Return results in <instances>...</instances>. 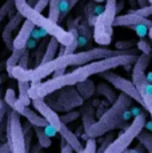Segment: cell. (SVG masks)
<instances>
[{"instance_id": "1", "label": "cell", "mask_w": 152, "mask_h": 153, "mask_svg": "<svg viewBox=\"0 0 152 153\" xmlns=\"http://www.w3.org/2000/svg\"><path fill=\"white\" fill-rule=\"evenodd\" d=\"M132 97L127 93H120L113 104L99 117V120L95 123L91 129L87 132L88 137H101L104 134L110 133L111 131L116 128H120L123 123L130 116V108L132 107Z\"/></svg>"}, {"instance_id": "2", "label": "cell", "mask_w": 152, "mask_h": 153, "mask_svg": "<svg viewBox=\"0 0 152 153\" xmlns=\"http://www.w3.org/2000/svg\"><path fill=\"white\" fill-rule=\"evenodd\" d=\"M15 8L17 10V12L24 16V19L31 20L36 27H39L40 29H44L48 35L56 37L61 45H69L74 42L75 28H71L69 31L63 29L59 25V23H55L52 19L42 15L40 11L35 10L34 5H31L28 3V0H15Z\"/></svg>"}, {"instance_id": "3", "label": "cell", "mask_w": 152, "mask_h": 153, "mask_svg": "<svg viewBox=\"0 0 152 153\" xmlns=\"http://www.w3.org/2000/svg\"><path fill=\"white\" fill-rule=\"evenodd\" d=\"M89 77V73L87 72L86 65H79L76 69H74L71 73H64L59 77H52L51 80H47L44 83L42 81H34L30 87V96L31 99H39L51 95L64 87L69 85H76L80 81L86 80Z\"/></svg>"}, {"instance_id": "4", "label": "cell", "mask_w": 152, "mask_h": 153, "mask_svg": "<svg viewBox=\"0 0 152 153\" xmlns=\"http://www.w3.org/2000/svg\"><path fill=\"white\" fill-rule=\"evenodd\" d=\"M74 64V53L71 55H63L57 56L54 60L47 61V63H40L39 65H36L34 69L28 68H22V67L16 65L12 69L10 76H12L16 80H27V81H42L43 79H45L47 76H49L51 73H54L56 69L59 68H67V67Z\"/></svg>"}, {"instance_id": "5", "label": "cell", "mask_w": 152, "mask_h": 153, "mask_svg": "<svg viewBox=\"0 0 152 153\" xmlns=\"http://www.w3.org/2000/svg\"><path fill=\"white\" fill-rule=\"evenodd\" d=\"M118 13V0H106L104 11L96 17L93 40L99 45H108L112 42V27Z\"/></svg>"}, {"instance_id": "6", "label": "cell", "mask_w": 152, "mask_h": 153, "mask_svg": "<svg viewBox=\"0 0 152 153\" xmlns=\"http://www.w3.org/2000/svg\"><path fill=\"white\" fill-rule=\"evenodd\" d=\"M147 117L145 113H139L136 114V117L133 119V121L131 123V125L125 129L124 132H121L118 136V139H115L112 143L110 144V146L106 149V153H123L125 152V149H128V146L132 144V141L137 139V136L140 134V132L144 129Z\"/></svg>"}, {"instance_id": "7", "label": "cell", "mask_w": 152, "mask_h": 153, "mask_svg": "<svg viewBox=\"0 0 152 153\" xmlns=\"http://www.w3.org/2000/svg\"><path fill=\"white\" fill-rule=\"evenodd\" d=\"M49 97L47 102L49 107H52L56 112H68L72 111V108L81 107L84 102V99L77 92V89H72V85L64 87L56 92L48 95Z\"/></svg>"}, {"instance_id": "8", "label": "cell", "mask_w": 152, "mask_h": 153, "mask_svg": "<svg viewBox=\"0 0 152 153\" xmlns=\"http://www.w3.org/2000/svg\"><path fill=\"white\" fill-rule=\"evenodd\" d=\"M7 137L8 143L11 144L13 153H25V134L24 128L20 123V114L15 109L11 108L8 112V120H7Z\"/></svg>"}, {"instance_id": "9", "label": "cell", "mask_w": 152, "mask_h": 153, "mask_svg": "<svg viewBox=\"0 0 152 153\" xmlns=\"http://www.w3.org/2000/svg\"><path fill=\"white\" fill-rule=\"evenodd\" d=\"M136 53H121V55H115L110 56L106 59H100V60L91 61L88 64H84L87 68V72L89 76L92 75H99V73L104 72V71H111L118 67H124L127 64H133L137 60Z\"/></svg>"}, {"instance_id": "10", "label": "cell", "mask_w": 152, "mask_h": 153, "mask_svg": "<svg viewBox=\"0 0 152 153\" xmlns=\"http://www.w3.org/2000/svg\"><path fill=\"white\" fill-rule=\"evenodd\" d=\"M99 75H100L101 79H104L106 81H108L113 88L119 89L123 93H127V95L131 96L136 102H139L142 107H144V100H143L142 93L139 92V89H137V87L133 84L132 80H128V79L123 77V76L118 75V73L112 72V69L104 71V72L99 73Z\"/></svg>"}, {"instance_id": "11", "label": "cell", "mask_w": 152, "mask_h": 153, "mask_svg": "<svg viewBox=\"0 0 152 153\" xmlns=\"http://www.w3.org/2000/svg\"><path fill=\"white\" fill-rule=\"evenodd\" d=\"M32 104H34L35 109L39 112L47 121L49 123V125H52L57 132H59V129L61 128V125H63L64 123L61 121L60 116L56 113V111H55L52 107H49V104L47 101H44L43 97L32 99Z\"/></svg>"}, {"instance_id": "12", "label": "cell", "mask_w": 152, "mask_h": 153, "mask_svg": "<svg viewBox=\"0 0 152 153\" xmlns=\"http://www.w3.org/2000/svg\"><path fill=\"white\" fill-rule=\"evenodd\" d=\"M133 25H145L150 29L152 27V22L148 17L136 13L135 11H130L125 15H119L113 22V27H133Z\"/></svg>"}, {"instance_id": "13", "label": "cell", "mask_w": 152, "mask_h": 153, "mask_svg": "<svg viewBox=\"0 0 152 153\" xmlns=\"http://www.w3.org/2000/svg\"><path fill=\"white\" fill-rule=\"evenodd\" d=\"M12 109H15L17 113L20 114V116L25 117V119H27V121H30L34 126H44V128H45V126L49 124V123L47 121L42 114H40V113L37 114L36 111L31 109L30 105H24L19 99H17V101L15 102V105H13Z\"/></svg>"}, {"instance_id": "14", "label": "cell", "mask_w": 152, "mask_h": 153, "mask_svg": "<svg viewBox=\"0 0 152 153\" xmlns=\"http://www.w3.org/2000/svg\"><path fill=\"white\" fill-rule=\"evenodd\" d=\"M35 27H36V25H35L31 20H28V19L24 20L19 33H17L15 36V39L12 40V51L13 49H25L27 48V44L31 39V35L34 33Z\"/></svg>"}, {"instance_id": "15", "label": "cell", "mask_w": 152, "mask_h": 153, "mask_svg": "<svg viewBox=\"0 0 152 153\" xmlns=\"http://www.w3.org/2000/svg\"><path fill=\"white\" fill-rule=\"evenodd\" d=\"M24 19V16H23L22 13L17 12L16 16H12L11 17V20L7 23V25L4 27L3 29V33H1V37H3V42H4L5 47H7L8 49H12V42H11V35H12L13 29H16L19 27L20 22Z\"/></svg>"}, {"instance_id": "16", "label": "cell", "mask_w": 152, "mask_h": 153, "mask_svg": "<svg viewBox=\"0 0 152 153\" xmlns=\"http://www.w3.org/2000/svg\"><path fill=\"white\" fill-rule=\"evenodd\" d=\"M57 133H60V136L63 137V139H66L67 143H68L69 145H72V148L75 149V152L81 153L84 151V148H83V145H81L80 140H79L77 134L74 133V132H72L71 129L67 126V124L61 125V128L59 129V132H57Z\"/></svg>"}, {"instance_id": "17", "label": "cell", "mask_w": 152, "mask_h": 153, "mask_svg": "<svg viewBox=\"0 0 152 153\" xmlns=\"http://www.w3.org/2000/svg\"><path fill=\"white\" fill-rule=\"evenodd\" d=\"M95 108H93V104L91 102H86L83 104L81 107V111H80V114H81V120H83V128H84V132H88L91 129V126L96 123L95 120Z\"/></svg>"}, {"instance_id": "18", "label": "cell", "mask_w": 152, "mask_h": 153, "mask_svg": "<svg viewBox=\"0 0 152 153\" xmlns=\"http://www.w3.org/2000/svg\"><path fill=\"white\" fill-rule=\"evenodd\" d=\"M60 43L56 37L51 36V39L48 40L47 43V47H45V52L43 55V59H42V63H47V61H51L55 59L56 56V52H57V48H59Z\"/></svg>"}, {"instance_id": "19", "label": "cell", "mask_w": 152, "mask_h": 153, "mask_svg": "<svg viewBox=\"0 0 152 153\" xmlns=\"http://www.w3.org/2000/svg\"><path fill=\"white\" fill-rule=\"evenodd\" d=\"M76 89H77V92L80 93L81 97L84 100H88V99H91L93 96V93H95V84H93L91 80L86 79V80L76 84Z\"/></svg>"}, {"instance_id": "20", "label": "cell", "mask_w": 152, "mask_h": 153, "mask_svg": "<svg viewBox=\"0 0 152 153\" xmlns=\"http://www.w3.org/2000/svg\"><path fill=\"white\" fill-rule=\"evenodd\" d=\"M17 87H19V100L24 105H30V102L32 101V99H31V96H30L31 81L17 80Z\"/></svg>"}, {"instance_id": "21", "label": "cell", "mask_w": 152, "mask_h": 153, "mask_svg": "<svg viewBox=\"0 0 152 153\" xmlns=\"http://www.w3.org/2000/svg\"><path fill=\"white\" fill-rule=\"evenodd\" d=\"M96 93H98V95L104 96V97L107 99V101L110 102V104H113V102L116 101V99H118V95H116L115 89H113L111 85H108V84H106V83H100V84L98 85Z\"/></svg>"}, {"instance_id": "22", "label": "cell", "mask_w": 152, "mask_h": 153, "mask_svg": "<svg viewBox=\"0 0 152 153\" xmlns=\"http://www.w3.org/2000/svg\"><path fill=\"white\" fill-rule=\"evenodd\" d=\"M139 92L142 93L143 100H144V108L148 111L152 119V83H148L145 87L140 88Z\"/></svg>"}, {"instance_id": "23", "label": "cell", "mask_w": 152, "mask_h": 153, "mask_svg": "<svg viewBox=\"0 0 152 153\" xmlns=\"http://www.w3.org/2000/svg\"><path fill=\"white\" fill-rule=\"evenodd\" d=\"M34 132L37 137V141L42 145V148H49L52 145L51 137L48 136V133L45 132L44 126H34Z\"/></svg>"}, {"instance_id": "24", "label": "cell", "mask_w": 152, "mask_h": 153, "mask_svg": "<svg viewBox=\"0 0 152 153\" xmlns=\"http://www.w3.org/2000/svg\"><path fill=\"white\" fill-rule=\"evenodd\" d=\"M27 49V48H25ZM25 49H13L12 53H11V56L8 57L7 63H5V69H7V72L11 75V72H12V69L15 68V67L19 64V60L20 57H22V55L24 53Z\"/></svg>"}, {"instance_id": "25", "label": "cell", "mask_w": 152, "mask_h": 153, "mask_svg": "<svg viewBox=\"0 0 152 153\" xmlns=\"http://www.w3.org/2000/svg\"><path fill=\"white\" fill-rule=\"evenodd\" d=\"M60 3L61 0H49V11H48V17L52 19L55 23L60 22Z\"/></svg>"}, {"instance_id": "26", "label": "cell", "mask_w": 152, "mask_h": 153, "mask_svg": "<svg viewBox=\"0 0 152 153\" xmlns=\"http://www.w3.org/2000/svg\"><path fill=\"white\" fill-rule=\"evenodd\" d=\"M137 140H139L140 144H143V145L145 146L147 152L152 153V133H151V132L142 131V132H140V134L137 136Z\"/></svg>"}, {"instance_id": "27", "label": "cell", "mask_w": 152, "mask_h": 153, "mask_svg": "<svg viewBox=\"0 0 152 153\" xmlns=\"http://www.w3.org/2000/svg\"><path fill=\"white\" fill-rule=\"evenodd\" d=\"M16 101H17V97H16L15 91H13L12 88H7L5 95H4V102L8 105V108H13Z\"/></svg>"}, {"instance_id": "28", "label": "cell", "mask_w": 152, "mask_h": 153, "mask_svg": "<svg viewBox=\"0 0 152 153\" xmlns=\"http://www.w3.org/2000/svg\"><path fill=\"white\" fill-rule=\"evenodd\" d=\"M80 116L81 114H80V112L79 111H68L66 114H61L60 119H61V121H63L64 124H69V123L77 120Z\"/></svg>"}, {"instance_id": "29", "label": "cell", "mask_w": 152, "mask_h": 153, "mask_svg": "<svg viewBox=\"0 0 152 153\" xmlns=\"http://www.w3.org/2000/svg\"><path fill=\"white\" fill-rule=\"evenodd\" d=\"M74 42H72L69 45H64V55H71V53H75L76 48L79 47V33L76 29H74Z\"/></svg>"}, {"instance_id": "30", "label": "cell", "mask_w": 152, "mask_h": 153, "mask_svg": "<svg viewBox=\"0 0 152 153\" xmlns=\"http://www.w3.org/2000/svg\"><path fill=\"white\" fill-rule=\"evenodd\" d=\"M12 5H15V0H7V1L1 5V8H0V23L4 20V17L7 16L8 13H10Z\"/></svg>"}, {"instance_id": "31", "label": "cell", "mask_w": 152, "mask_h": 153, "mask_svg": "<svg viewBox=\"0 0 152 153\" xmlns=\"http://www.w3.org/2000/svg\"><path fill=\"white\" fill-rule=\"evenodd\" d=\"M93 152H98L95 137H88V140H87V146L84 148L83 153H93Z\"/></svg>"}, {"instance_id": "32", "label": "cell", "mask_w": 152, "mask_h": 153, "mask_svg": "<svg viewBox=\"0 0 152 153\" xmlns=\"http://www.w3.org/2000/svg\"><path fill=\"white\" fill-rule=\"evenodd\" d=\"M136 45H137V49L142 51V53H152V47L145 40H143V39L139 40Z\"/></svg>"}, {"instance_id": "33", "label": "cell", "mask_w": 152, "mask_h": 153, "mask_svg": "<svg viewBox=\"0 0 152 153\" xmlns=\"http://www.w3.org/2000/svg\"><path fill=\"white\" fill-rule=\"evenodd\" d=\"M60 20L64 19L67 16V13L69 12V0H61L60 3Z\"/></svg>"}, {"instance_id": "34", "label": "cell", "mask_w": 152, "mask_h": 153, "mask_svg": "<svg viewBox=\"0 0 152 153\" xmlns=\"http://www.w3.org/2000/svg\"><path fill=\"white\" fill-rule=\"evenodd\" d=\"M135 12L142 15V16H145V17L152 16V4H148V5H145V7H140L139 10H135Z\"/></svg>"}, {"instance_id": "35", "label": "cell", "mask_w": 152, "mask_h": 153, "mask_svg": "<svg viewBox=\"0 0 152 153\" xmlns=\"http://www.w3.org/2000/svg\"><path fill=\"white\" fill-rule=\"evenodd\" d=\"M28 56H30V55H28V51L25 49L24 53H23V55H22V57H20L19 64H17V65L22 67V68H27V67H28V59H30Z\"/></svg>"}, {"instance_id": "36", "label": "cell", "mask_w": 152, "mask_h": 153, "mask_svg": "<svg viewBox=\"0 0 152 153\" xmlns=\"http://www.w3.org/2000/svg\"><path fill=\"white\" fill-rule=\"evenodd\" d=\"M112 141H113V140H112V134H111V133H108V134H107V137H106V143H103V144H101V146L98 149V152H100V153L106 152V149L108 148V146H110V144L112 143Z\"/></svg>"}, {"instance_id": "37", "label": "cell", "mask_w": 152, "mask_h": 153, "mask_svg": "<svg viewBox=\"0 0 152 153\" xmlns=\"http://www.w3.org/2000/svg\"><path fill=\"white\" fill-rule=\"evenodd\" d=\"M48 4H49V0H37V3L34 5V8L36 11H40V12H43V10H44V8Z\"/></svg>"}, {"instance_id": "38", "label": "cell", "mask_w": 152, "mask_h": 153, "mask_svg": "<svg viewBox=\"0 0 152 153\" xmlns=\"http://www.w3.org/2000/svg\"><path fill=\"white\" fill-rule=\"evenodd\" d=\"M133 45V42H118L116 43V48L118 49H131Z\"/></svg>"}, {"instance_id": "39", "label": "cell", "mask_w": 152, "mask_h": 153, "mask_svg": "<svg viewBox=\"0 0 152 153\" xmlns=\"http://www.w3.org/2000/svg\"><path fill=\"white\" fill-rule=\"evenodd\" d=\"M7 107H8V105L5 104V105H3V108L0 109V124H1V121H3V119H4L5 113H7Z\"/></svg>"}, {"instance_id": "40", "label": "cell", "mask_w": 152, "mask_h": 153, "mask_svg": "<svg viewBox=\"0 0 152 153\" xmlns=\"http://www.w3.org/2000/svg\"><path fill=\"white\" fill-rule=\"evenodd\" d=\"M66 69H67V68H64V67H63V68L56 69V71H55V72H54V77H59V76L64 75V73H66Z\"/></svg>"}, {"instance_id": "41", "label": "cell", "mask_w": 152, "mask_h": 153, "mask_svg": "<svg viewBox=\"0 0 152 153\" xmlns=\"http://www.w3.org/2000/svg\"><path fill=\"white\" fill-rule=\"evenodd\" d=\"M137 4L140 5V7H145V5L150 4V0H136Z\"/></svg>"}, {"instance_id": "42", "label": "cell", "mask_w": 152, "mask_h": 153, "mask_svg": "<svg viewBox=\"0 0 152 153\" xmlns=\"http://www.w3.org/2000/svg\"><path fill=\"white\" fill-rule=\"evenodd\" d=\"M77 3H79V0H69V11H71Z\"/></svg>"}, {"instance_id": "43", "label": "cell", "mask_w": 152, "mask_h": 153, "mask_svg": "<svg viewBox=\"0 0 152 153\" xmlns=\"http://www.w3.org/2000/svg\"><path fill=\"white\" fill-rule=\"evenodd\" d=\"M147 79H148V81H150V83H152V72H150L147 75Z\"/></svg>"}, {"instance_id": "44", "label": "cell", "mask_w": 152, "mask_h": 153, "mask_svg": "<svg viewBox=\"0 0 152 153\" xmlns=\"http://www.w3.org/2000/svg\"><path fill=\"white\" fill-rule=\"evenodd\" d=\"M0 84H1V79H0ZM3 105H4V104H3V100H1V96H0V109H1V108H3Z\"/></svg>"}, {"instance_id": "45", "label": "cell", "mask_w": 152, "mask_h": 153, "mask_svg": "<svg viewBox=\"0 0 152 153\" xmlns=\"http://www.w3.org/2000/svg\"><path fill=\"white\" fill-rule=\"evenodd\" d=\"M28 3H30L31 5H35V4L37 3V0H28Z\"/></svg>"}, {"instance_id": "46", "label": "cell", "mask_w": 152, "mask_h": 153, "mask_svg": "<svg viewBox=\"0 0 152 153\" xmlns=\"http://www.w3.org/2000/svg\"><path fill=\"white\" fill-rule=\"evenodd\" d=\"M148 36H150V39L152 40V27H151L150 29H148Z\"/></svg>"}, {"instance_id": "47", "label": "cell", "mask_w": 152, "mask_h": 153, "mask_svg": "<svg viewBox=\"0 0 152 153\" xmlns=\"http://www.w3.org/2000/svg\"><path fill=\"white\" fill-rule=\"evenodd\" d=\"M95 1H96V3H103L104 0H95Z\"/></svg>"}, {"instance_id": "48", "label": "cell", "mask_w": 152, "mask_h": 153, "mask_svg": "<svg viewBox=\"0 0 152 153\" xmlns=\"http://www.w3.org/2000/svg\"><path fill=\"white\" fill-rule=\"evenodd\" d=\"M150 4H152V0H150Z\"/></svg>"}]
</instances>
